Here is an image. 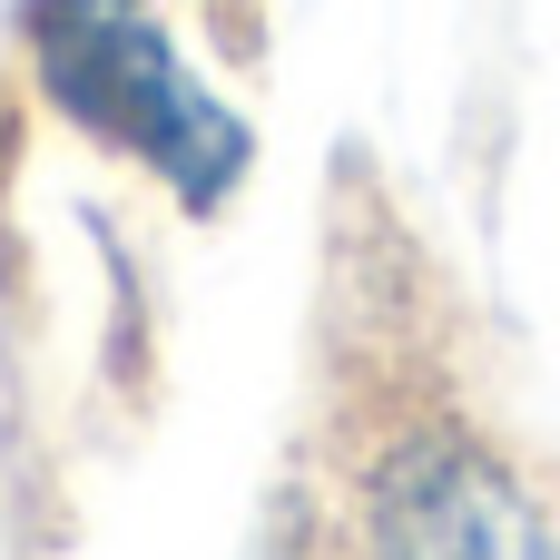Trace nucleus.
<instances>
[{
    "label": "nucleus",
    "instance_id": "2",
    "mask_svg": "<svg viewBox=\"0 0 560 560\" xmlns=\"http://www.w3.org/2000/svg\"><path fill=\"white\" fill-rule=\"evenodd\" d=\"M354 560H560L541 482L463 404H384L345 472Z\"/></svg>",
    "mask_w": 560,
    "mask_h": 560
},
{
    "label": "nucleus",
    "instance_id": "1",
    "mask_svg": "<svg viewBox=\"0 0 560 560\" xmlns=\"http://www.w3.org/2000/svg\"><path fill=\"white\" fill-rule=\"evenodd\" d=\"M20 98L79 148L148 177L177 217H217L256 177V118L217 89L158 0H20L10 10Z\"/></svg>",
    "mask_w": 560,
    "mask_h": 560
}]
</instances>
